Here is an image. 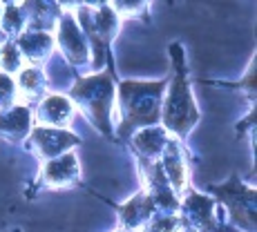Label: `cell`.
Masks as SVG:
<instances>
[{
  "instance_id": "1",
  "label": "cell",
  "mask_w": 257,
  "mask_h": 232,
  "mask_svg": "<svg viewBox=\"0 0 257 232\" xmlns=\"http://www.w3.org/2000/svg\"><path fill=\"white\" fill-rule=\"evenodd\" d=\"M164 90V83L155 85H139V83H125L121 87V103H123V121L121 134L132 130L135 125L155 123L159 118V92Z\"/></svg>"
},
{
  "instance_id": "2",
  "label": "cell",
  "mask_w": 257,
  "mask_h": 232,
  "mask_svg": "<svg viewBox=\"0 0 257 232\" xmlns=\"http://www.w3.org/2000/svg\"><path fill=\"white\" fill-rule=\"evenodd\" d=\"M72 96H76V101L83 107H87V112L94 116V123L101 127L103 132L107 130V107L112 103V85L107 83V78L98 76V78H90L87 83H81L72 90ZM90 116V118H92Z\"/></svg>"
},
{
  "instance_id": "3",
  "label": "cell",
  "mask_w": 257,
  "mask_h": 232,
  "mask_svg": "<svg viewBox=\"0 0 257 232\" xmlns=\"http://www.w3.org/2000/svg\"><path fill=\"white\" fill-rule=\"evenodd\" d=\"M199 118L195 105H192V98L188 94V87L184 83V78H177L175 87L170 92V98L166 101V110H164V121L166 127L177 134H184L192 127V123Z\"/></svg>"
},
{
  "instance_id": "4",
  "label": "cell",
  "mask_w": 257,
  "mask_h": 232,
  "mask_svg": "<svg viewBox=\"0 0 257 232\" xmlns=\"http://www.w3.org/2000/svg\"><path fill=\"white\" fill-rule=\"evenodd\" d=\"M34 141L41 147V154L52 156V154H61L65 147L76 145L78 139L67 132H56V130H36L34 132Z\"/></svg>"
},
{
  "instance_id": "5",
  "label": "cell",
  "mask_w": 257,
  "mask_h": 232,
  "mask_svg": "<svg viewBox=\"0 0 257 232\" xmlns=\"http://www.w3.org/2000/svg\"><path fill=\"white\" fill-rule=\"evenodd\" d=\"M45 179L52 185H65L76 179V159L72 154L61 156V159L47 163L45 167Z\"/></svg>"
},
{
  "instance_id": "6",
  "label": "cell",
  "mask_w": 257,
  "mask_h": 232,
  "mask_svg": "<svg viewBox=\"0 0 257 232\" xmlns=\"http://www.w3.org/2000/svg\"><path fill=\"white\" fill-rule=\"evenodd\" d=\"M70 103L65 101L63 96H52L43 103V118L49 121L52 125H65L70 121Z\"/></svg>"
}]
</instances>
